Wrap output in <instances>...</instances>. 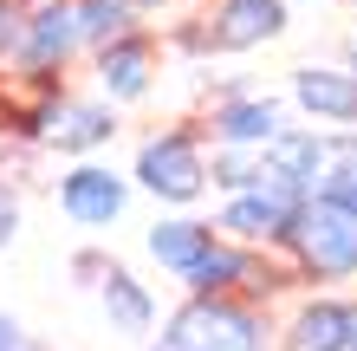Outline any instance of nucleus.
Masks as SVG:
<instances>
[{
    "label": "nucleus",
    "mask_w": 357,
    "mask_h": 351,
    "mask_svg": "<svg viewBox=\"0 0 357 351\" xmlns=\"http://www.w3.org/2000/svg\"><path fill=\"white\" fill-rule=\"evenodd\" d=\"M273 254L292 267L299 286L338 293L344 280H357V215L338 209V202H325V195H305L292 209V228H286V241Z\"/></svg>",
    "instance_id": "obj_1"
},
{
    "label": "nucleus",
    "mask_w": 357,
    "mask_h": 351,
    "mask_svg": "<svg viewBox=\"0 0 357 351\" xmlns=\"http://www.w3.org/2000/svg\"><path fill=\"white\" fill-rule=\"evenodd\" d=\"M143 345L150 351H273V313L241 293L182 299L169 319H156V332Z\"/></svg>",
    "instance_id": "obj_2"
},
{
    "label": "nucleus",
    "mask_w": 357,
    "mask_h": 351,
    "mask_svg": "<svg viewBox=\"0 0 357 351\" xmlns=\"http://www.w3.org/2000/svg\"><path fill=\"white\" fill-rule=\"evenodd\" d=\"M130 189H143L162 209H195L208 202V137L202 124H162L137 143L130 156Z\"/></svg>",
    "instance_id": "obj_3"
},
{
    "label": "nucleus",
    "mask_w": 357,
    "mask_h": 351,
    "mask_svg": "<svg viewBox=\"0 0 357 351\" xmlns=\"http://www.w3.org/2000/svg\"><path fill=\"white\" fill-rule=\"evenodd\" d=\"M72 59H85L78 0H20V46L7 59L13 78H66Z\"/></svg>",
    "instance_id": "obj_4"
},
{
    "label": "nucleus",
    "mask_w": 357,
    "mask_h": 351,
    "mask_svg": "<svg viewBox=\"0 0 357 351\" xmlns=\"http://www.w3.org/2000/svg\"><path fill=\"white\" fill-rule=\"evenodd\" d=\"M195 124H202L208 143H247V150H266V143L292 124V111H286V98L247 85V78H227V85L215 91V105H208Z\"/></svg>",
    "instance_id": "obj_5"
},
{
    "label": "nucleus",
    "mask_w": 357,
    "mask_h": 351,
    "mask_svg": "<svg viewBox=\"0 0 357 351\" xmlns=\"http://www.w3.org/2000/svg\"><path fill=\"white\" fill-rule=\"evenodd\" d=\"M52 195H59V215L72 221V228H85V234H104L111 221H123V209H130V176L111 170V163H98V156H78L59 170L52 182Z\"/></svg>",
    "instance_id": "obj_6"
},
{
    "label": "nucleus",
    "mask_w": 357,
    "mask_h": 351,
    "mask_svg": "<svg viewBox=\"0 0 357 351\" xmlns=\"http://www.w3.org/2000/svg\"><path fill=\"white\" fill-rule=\"evenodd\" d=\"M91 59V91L104 98V105H143V98L156 91V72H162V39L156 27H137V33H123L111 39V46H98L85 52Z\"/></svg>",
    "instance_id": "obj_7"
},
{
    "label": "nucleus",
    "mask_w": 357,
    "mask_h": 351,
    "mask_svg": "<svg viewBox=\"0 0 357 351\" xmlns=\"http://www.w3.org/2000/svg\"><path fill=\"white\" fill-rule=\"evenodd\" d=\"M202 33H208V59H241L260 52L273 39H286L292 7L286 0H202Z\"/></svg>",
    "instance_id": "obj_8"
},
{
    "label": "nucleus",
    "mask_w": 357,
    "mask_h": 351,
    "mask_svg": "<svg viewBox=\"0 0 357 351\" xmlns=\"http://www.w3.org/2000/svg\"><path fill=\"white\" fill-rule=\"evenodd\" d=\"M325 163H331V137L319 130V124H286V130L260 150V182L280 189L286 202H305V195H319Z\"/></svg>",
    "instance_id": "obj_9"
},
{
    "label": "nucleus",
    "mask_w": 357,
    "mask_h": 351,
    "mask_svg": "<svg viewBox=\"0 0 357 351\" xmlns=\"http://www.w3.org/2000/svg\"><path fill=\"white\" fill-rule=\"evenodd\" d=\"M286 105L299 111V124H319V130H357V72L344 66H292Z\"/></svg>",
    "instance_id": "obj_10"
},
{
    "label": "nucleus",
    "mask_w": 357,
    "mask_h": 351,
    "mask_svg": "<svg viewBox=\"0 0 357 351\" xmlns=\"http://www.w3.org/2000/svg\"><path fill=\"white\" fill-rule=\"evenodd\" d=\"M273 351H351V293H305L273 319Z\"/></svg>",
    "instance_id": "obj_11"
},
{
    "label": "nucleus",
    "mask_w": 357,
    "mask_h": 351,
    "mask_svg": "<svg viewBox=\"0 0 357 351\" xmlns=\"http://www.w3.org/2000/svg\"><path fill=\"white\" fill-rule=\"evenodd\" d=\"M292 209L299 202H286L280 189H241V195H221V209L208 215L215 221V234L221 241H241V247H254V254H273V247L286 241V228H292Z\"/></svg>",
    "instance_id": "obj_12"
},
{
    "label": "nucleus",
    "mask_w": 357,
    "mask_h": 351,
    "mask_svg": "<svg viewBox=\"0 0 357 351\" xmlns=\"http://www.w3.org/2000/svg\"><path fill=\"white\" fill-rule=\"evenodd\" d=\"M117 130H123L117 105H104L98 91H91V98L66 91V98L52 105V124H46V143H39V150H59L66 163H78V156L111 150V143H117Z\"/></svg>",
    "instance_id": "obj_13"
},
{
    "label": "nucleus",
    "mask_w": 357,
    "mask_h": 351,
    "mask_svg": "<svg viewBox=\"0 0 357 351\" xmlns=\"http://www.w3.org/2000/svg\"><path fill=\"white\" fill-rule=\"evenodd\" d=\"M91 293H98V313H104V325H111L117 338H150V332H156L162 306H156V293H150V280H137L123 260L104 267V280L91 286Z\"/></svg>",
    "instance_id": "obj_14"
},
{
    "label": "nucleus",
    "mask_w": 357,
    "mask_h": 351,
    "mask_svg": "<svg viewBox=\"0 0 357 351\" xmlns=\"http://www.w3.org/2000/svg\"><path fill=\"white\" fill-rule=\"evenodd\" d=\"M208 247H215V221L195 215V209H169V215H156V228L143 234V254H150L169 280H182L188 267H195Z\"/></svg>",
    "instance_id": "obj_15"
},
{
    "label": "nucleus",
    "mask_w": 357,
    "mask_h": 351,
    "mask_svg": "<svg viewBox=\"0 0 357 351\" xmlns=\"http://www.w3.org/2000/svg\"><path fill=\"white\" fill-rule=\"evenodd\" d=\"M260 267H266V254H254V247L215 234V247H208V254L182 274V293H188V299H215V293H241V299H247V286H254Z\"/></svg>",
    "instance_id": "obj_16"
},
{
    "label": "nucleus",
    "mask_w": 357,
    "mask_h": 351,
    "mask_svg": "<svg viewBox=\"0 0 357 351\" xmlns=\"http://www.w3.org/2000/svg\"><path fill=\"white\" fill-rule=\"evenodd\" d=\"M137 27H150V20H143L130 0H78V33H85V52L111 46V39L137 33Z\"/></svg>",
    "instance_id": "obj_17"
},
{
    "label": "nucleus",
    "mask_w": 357,
    "mask_h": 351,
    "mask_svg": "<svg viewBox=\"0 0 357 351\" xmlns=\"http://www.w3.org/2000/svg\"><path fill=\"white\" fill-rule=\"evenodd\" d=\"M208 189L215 195L260 189V150H247V143H208Z\"/></svg>",
    "instance_id": "obj_18"
},
{
    "label": "nucleus",
    "mask_w": 357,
    "mask_h": 351,
    "mask_svg": "<svg viewBox=\"0 0 357 351\" xmlns=\"http://www.w3.org/2000/svg\"><path fill=\"white\" fill-rule=\"evenodd\" d=\"M331 137V163L319 176V195L357 215V130H325Z\"/></svg>",
    "instance_id": "obj_19"
},
{
    "label": "nucleus",
    "mask_w": 357,
    "mask_h": 351,
    "mask_svg": "<svg viewBox=\"0 0 357 351\" xmlns=\"http://www.w3.org/2000/svg\"><path fill=\"white\" fill-rule=\"evenodd\" d=\"M20 228H26V202H20V189L0 176V254L20 241Z\"/></svg>",
    "instance_id": "obj_20"
},
{
    "label": "nucleus",
    "mask_w": 357,
    "mask_h": 351,
    "mask_svg": "<svg viewBox=\"0 0 357 351\" xmlns=\"http://www.w3.org/2000/svg\"><path fill=\"white\" fill-rule=\"evenodd\" d=\"M104 267H111V254H104V247H78V254L66 260V274H72L78 286H98V280H104Z\"/></svg>",
    "instance_id": "obj_21"
},
{
    "label": "nucleus",
    "mask_w": 357,
    "mask_h": 351,
    "mask_svg": "<svg viewBox=\"0 0 357 351\" xmlns=\"http://www.w3.org/2000/svg\"><path fill=\"white\" fill-rule=\"evenodd\" d=\"M26 345H33V338H26V325H20L7 306H0V351H26Z\"/></svg>",
    "instance_id": "obj_22"
},
{
    "label": "nucleus",
    "mask_w": 357,
    "mask_h": 351,
    "mask_svg": "<svg viewBox=\"0 0 357 351\" xmlns=\"http://www.w3.org/2000/svg\"><path fill=\"white\" fill-rule=\"evenodd\" d=\"M130 7L150 20V13H176V7H188V0H130Z\"/></svg>",
    "instance_id": "obj_23"
},
{
    "label": "nucleus",
    "mask_w": 357,
    "mask_h": 351,
    "mask_svg": "<svg viewBox=\"0 0 357 351\" xmlns=\"http://www.w3.org/2000/svg\"><path fill=\"white\" fill-rule=\"evenodd\" d=\"M351 351H357V299H351Z\"/></svg>",
    "instance_id": "obj_24"
},
{
    "label": "nucleus",
    "mask_w": 357,
    "mask_h": 351,
    "mask_svg": "<svg viewBox=\"0 0 357 351\" xmlns=\"http://www.w3.org/2000/svg\"><path fill=\"white\" fill-rule=\"evenodd\" d=\"M344 66H351V72H357V39H351V52H344Z\"/></svg>",
    "instance_id": "obj_25"
},
{
    "label": "nucleus",
    "mask_w": 357,
    "mask_h": 351,
    "mask_svg": "<svg viewBox=\"0 0 357 351\" xmlns=\"http://www.w3.org/2000/svg\"><path fill=\"white\" fill-rule=\"evenodd\" d=\"M286 7H325V0H286Z\"/></svg>",
    "instance_id": "obj_26"
},
{
    "label": "nucleus",
    "mask_w": 357,
    "mask_h": 351,
    "mask_svg": "<svg viewBox=\"0 0 357 351\" xmlns=\"http://www.w3.org/2000/svg\"><path fill=\"white\" fill-rule=\"evenodd\" d=\"M26 351H52V345H26Z\"/></svg>",
    "instance_id": "obj_27"
}]
</instances>
